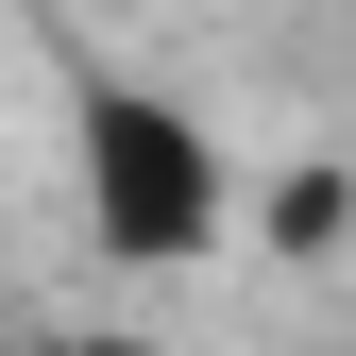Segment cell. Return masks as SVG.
<instances>
[{
	"instance_id": "7a4b0ae2",
	"label": "cell",
	"mask_w": 356,
	"mask_h": 356,
	"mask_svg": "<svg viewBox=\"0 0 356 356\" xmlns=\"http://www.w3.org/2000/svg\"><path fill=\"white\" fill-rule=\"evenodd\" d=\"M339 220H356L339 170H289V187H272V254H339Z\"/></svg>"
},
{
	"instance_id": "3957f363",
	"label": "cell",
	"mask_w": 356,
	"mask_h": 356,
	"mask_svg": "<svg viewBox=\"0 0 356 356\" xmlns=\"http://www.w3.org/2000/svg\"><path fill=\"white\" fill-rule=\"evenodd\" d=\"M51 356H170V339H136V323H85V339H51Z\"/></svg>"
},
{
	"instance_id": "6da1fadb",
	"label": "cell",
	"mask_w": 356,
	"mask_h": 356,
	"mask_svg": "<svg viewBox=\"0 0 356 356\" xmlns=\"http://www.w3.org/2000/svg\"><path fill=\"white\" fill-rule=\"evenodd\" d=\"M68 187H85V238L119 254V272H187V254H220V136L170 85H136V68H102L68 102Z\"/></svg>"
}]
</instances>
